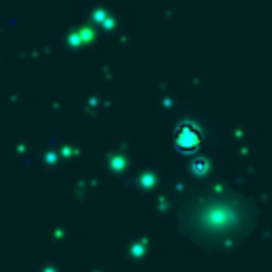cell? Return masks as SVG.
<instances>
[{"mask_svg": "<svg viewBox=\"0 0 272 272\" xmlns=\"http://www.w3.org/2000/svg\"><path fill=\"white\" fill-rule=\"evenodd\" d=\"M253 224V210L236 194H206L189 204L181 215V226L187 234L206 245H221L240 238Z\"/></svg>", "mask_w": 272, "mask_h": 272, "instance_id": "obj_1", "label": "cell"}, {"mask_svg": "<svg viewBox=\"0 0 272 272\" xmlns=\"http://www.w3.org/2000/svg\"><path fill=\"white\" fill-rule=\"evenodd\" d=\"M200 145H202V132L191 126V124H183L177 134H175V147L179 151H185V153H189V151H198Z\"/></svg>", "mask_w": 272, "mask_h": 272, "instance_id": "obj_2", "label": "cell"}, {"mask_svg": "<svg viewBox=\"0 0 272 272\" xmlns=\"http://www.w3.org/2000/svg\"><path fill=\"white\" fill-rule=\"evenodd\" d=\"M191 168H194V173H198V175H206L208 173V159L206 157H198Z\"/></svg>", "mask_w": 272, "mask_h": 272, "instance_id": "obj_3", "label": "cell"}]
</instances>
